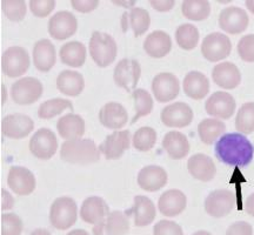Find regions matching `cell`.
<instances>
[{
	"label": "cell",
	"mask_w": 254,
	"mask_h": 235,
	"mask_svg": "<svg viewBox=\"0 0 254 235\" xmlns=\"http://www.w3.org/2000/svg\"><path fill=\"white\" fill-rule=\"evenodd\" d=\"M215 157L232 167H246L253 160L254 147L245 135L227 133L215 144Z\"/></svg>",
	"instance_id": "obj_1"
},
{
	"label": "cell",
	"mask_w": 254,
	"mask_h": 235,
	"mask_svg": "<svg viewBox=\"0 0 254 235\" xmlns=\"http://www.w3.org/2000/svg\"><path fill=\"white\" fill-rule=\"evenodd\" d=\"M60 157L65 163L88 165L100 159V151L90 139H77L65 141L60 148Z\"/></svg>",
	"instance_id": "obj_2"
},
{
	"label": "cell",
	"mask_w": 254,
	"mask_h": 235,
	"mask_svg": "<svg viewBox=\"0 0 254 235\" xmlns=\"http://www.w3.org/2000/svg\"><path fill=\"white\" fill-rule=\"evenodd\" d=\"M77 202L68 196H62L55 200L50 211V221L58 231H66L77 222Z\"/></svg>",
	"instance_id": "obj_3"
},
{
	"label": "cell",
	"mask_w": 254,
	"mask_h": 235,
	"mask_svg": "<svg viewBox=\"0 0 254 235\" xmlns=\"http://www.w3.org/2000/svg\"><path fill=\"white\" fill-rule=\"evenodd\" d=\"M117 43L110 34L94 32L90 40V53L92 59L99 67H107L117 58Z\"/></svg>",
	"instance_id": "obj_4"
},
{
	"label": "cell",
	"mask_w": 254,
	"mask_h": 235,
	"mask_svg": "<svg viewBox=\"0 0 254 235\" xmlns=\"http://www.w3.org/2000/svg\"><path fill=\"white\" fill-rule=\"evenodd\" d=\"M110 215L109 205L99 196H90L82 202L80 217L87 224L93 225L94 235H103L105 231V222Z\"/></svg>",
	"instance_id": "obj_5"
},
{
	"label": "cell",
	"mask_w": 254,
	"mask_h": 235,
	"mask_svg": "<svg viewBox=\"0 0 254 235\" xmlns=\"http://www.w3.org/2000/svg\"><path fill=\"white\" fill-rule=\"evenodd\" d=\"M30 65V55L24 47L12 46L2 53L1 69L8 78H18L25 74Z\"/></svg>",
	"instance_id": "obj_6"
},
{
	"label": "cell",
	"mask_w": 254,
	"mask_h": 235,
	"mask_svg": "<svg viewBox=\"0 0 254 235\" xmlns=\"http://www.w3.org/2000/svg\"><path fill=\"white\" fill-rule=\"evenodd\" d=\"M43 91V84L37 78L26 77L12 85L11 98L18 105H31L39 100Z\"/></svg>",
	"instance_id": "obj_7"
},
{
	"label": "cell",
	"mask_w": 254,
	"mask_h": 235,
	"mask_svg": "<svg viewBox=\"0 0 254 235\" xmlns=\"http://www.w3.org/2000/svg\"><path fill=\"white\" fill-rule=\"evenodd\" d=\"M231 51L232 44L230 38L218 32H213L206 36L201 44L202 56L211 62L226 59L231 55Z\"/></svg>",
	"instance_id": "obj_8"
},
{
	"label": "cell",
	"mask_w": 254,
	"mask_h": 235,
	"mask_svg": "<svg viewBox=\"0 0 254 235\" xmlns=\"http://www.w3.org/2000/svg\"><path fill=\"white\" fill-rule=\"evenodd\" d=\"M141 75L140 63L133 59H123L114 68L113 78L119 87L131 92L138 85Z\"/></svg>",
	"instance_id": "obj_9"
},
{
	"label": "cell",
	"mask_w": 254,
	"mask_h": 235,
	"mask_svg": "<svg viewBox=\"0 0 254 235\" xmlns=\"http://www.w3.org/2000/svg\"><path fill=\"white\" fill-rule=\"evenodd\" d=\"M58 149V139L49 128H40L34 133L30 141V151L41 160H49Z\"/></svg>",
	"instance_id": "obj_10"
},
{
	"label": "cell",
	"mask_w": 254,
	"mask_h": 235,
	"mask_svg": "<svg viewBox=\"0 0 254 235\" xmlns=\"http://www.w3.org/2000/svg\"><path fill=\"white\" fill-rule=\"evenodd\" d=\"M236 205V196L227 189H217L205 200V209L213 218H224L230 214Z\"/></svg>",
	"instance_id": "obj_11"
},
{
	"label": "cell",
	"mask_w": 254,
	"mask_h": 235,
	"mask_svg": "<svg viewBox=\"0 0 254 235\" xmlns=\"http://www.w3.org/2000/svg\"><path fill=\"white\" fill-rule=\"evenodd\" d=\"M152 91L159 103H168L179 95V79L172 73H159L152 81Z\"/></svg>",
	"instance_id": "obj_12"
},
{
	"label": "cell",
	"mask_w": 254,
	"mask_h": 235,
	"mask_svg": "<svg viewBox=\"0 0 254 235\" xmlns=\"http://www.w3.org/2000/svg\"><path fill=\"white\" fill-rule=\"evenodd\" d=\"M78 30L75 15L68 11H60L49 21V33L56 40H66Z\"/></svg>",
	"instance_id": "obj_13"
},
{
	"label": "cell",
	"mask_w": 254,
	"mask_h": 235,
	"mask_svg": "<svg viewBox=\"0 0 254 235\" xmlns=\"http://www.w3.org/2000/svg\"><path fill=\"white\" fill-rule=\"evenodd\" d=\"M33 128V120L26 114H8L1 120V133L9 139L26 138Z\"/></svg>",
	"instance_id": "obj_14"
},
{
	"label": "cell",
	"mask_w": 254,
	"mask_h": 235,
	"mask_svg": "<svg viewBox=\"0 0 254 235\" xmlns=\"http://www.w3.org/2000/svg\"><path fill=\"white\" fill-rule=\"evenodd\" d=\"M249 15L245 9L230 6L224 8L219 15V25L225 32L230 34H239L249 27Z\"/></svg>",
	"instance_id": "obj_15"
},
{
	"label": "cell",
	"mask_w": 254,
	"mask_h": 235,
	"mask_svg": "<svg viewBox=\"0 0 254 235\" xmlns=\"http://www.w3.org/2000/svg\"><path fill=\"white\" fill-rule=\"evenodd\" d=\"M236 99L227 92H215L206 100L205 110L207 114L220 119H230L236 112Z\"/></svg>",
	"instance_id": "obj_16"
},
{
	"label": "cell",
	"mask_w": 254,
	"mask_h": 235,
	"mask_svg": "<svg viewBox=\"0 0 254 235\" xmlns=\"http://www.w3.org/2000/svg\"><path fill=\"white\" fill-rule=\"evenodd\" d=\"M131 145L129 131H117L107 135L99 146V151L109 160L120 159Z\"/></svg>",
	"instance_id": "obj_17"
},
{
	"label": "cell",
	"mask_w": 254,
	"mask_h": 235,
	"mask_svg": "<svg viewBox=\"0 0 254 235\" xmlns=\"http://www.w3.org/2000/svg\"><path fill=\"white\" fill-rule=\"evenodd\" d=\"M7 185L15 194L20 196L30 195L36 188V177L27 168L13 166L9 168Z\"/></svg>",
	"instance_id": "obj_18"
},
{
	"label": "cell",
	"mask_w": 254,
	"mask_h": 235,
	"mask_svg": "<svg viewBox=\"0 0 254 235\" xmlns=\"http://www.w3.org/2000/svg\"><path fill=\"white\" fill-rule=\"evenodd\" d=\"M193 120V111L185 103H174L168 105L161 111V121L167 127L184 128Z\"/></svg>",
	"instance_id": "obj_19"
},
{
	"label": "cell",
	"mask_w": 254,
	"mask_h": 235,
	"mask_svg": "<svg viewBox=\"0 0 254 235\" xmlns=\"http://www.w3.org/2000/svg\"><path fill=\"white\" fill-rule=\"evenodd\" d=\"M187 199L182 190L168 189L159 198L158 207L165 217H177L186 208Z\"/></svg>",
	"instance_id": "obj_20"
},
{
	"label": "cell",
	"mask_w": 254,
	"mask_h": 235,
	"mask_svg": "<svg viewBox=\"0 0 254 235\" xmlns=\"http://www.w3.org/2000/svg\"><path fill=\"white\" fill-rule=\"evenodd\" d=\"M138 183L146 192H157L167 183L166 171L155 165L146 166L138 174Z\"/></svg>",
	"instance_id": "obj_21"
},
{
	"label": "cell",
	"mask_w": 254,
	"mask_h": 235,
	"mask_svg": "<svg viewBox=\"0 0 254 235\" xmlns=\"http://www.w3.org/2000/svg\"><path fill=\"white\" fill-rule=\"evenodd\" d=\"M187 170L190 176L195 177L196 180L211 181L217 174V167L211 158L205 154H194L187 161Z\"/></svg>",
	"instance_id": "obj_22"
},
{
	"label": "cell",
	"mask_w": 254,
	"mask_h": 235,
	"mask_svg": "<svg viewBox=\"0 0 254 235\" xmlns=\"http://www.w3.org/2000/svg\"><path fill=\"white\" fill-rule=\"evenodd\" d=\"M212 78L219 87L225 90H233L239 86L241 74L239 68L232 62H221L214 66L212 71Z\"/></svg>",
	"instance_id": "obj_23"
},
{
	"label": "cell",
	"mask_w": 254,
	"mask_h": 235,
	"mask_svg": "<svg viewBox=\"0 0 254 235\" xmlns=\"http://www.w3.org/2000/svg\"><path fill=\"white\" fill-rule=\"evenodd\" d=\"M99 120L101 125L109 129H119L126 125L128 114L123 105L118 103H109L100 109Z\"/></svg>",
	"instance_id": "obj_24"
},
{
	"label": "cell",
	"mask_w": 254,
	"mask_h": 235,
	"mask_svg": "<svg viewBox=\"0 0 254 235\" xmlns=\"http://www.w3.org/2000/svg\"><path fill=\"white\" fill-rule=\"evenodd\" d=\"M127 215H134V225L136 227H145L152 224L155 219V206L151 199L144 195H136L133 207L126 211Z\"/></svg>",
	"instance_id": "obj_25"
},
{
	"label": "cell",
	"mask_w": 254,
	"mask_h": 235,
	"mask_svg": "<svg viewBox=\"0 0 254 235\" xmlns=\"http://www.w3.org/2000/svg\"><path fill=\"white\" fill-rule=\"evenodd\" d=\"M172 49V39L165 31H154L148 34L144 43V50L152 58L159 59L167 56Z\"/></svg>",
	"instance_id": "obj_26"
},
{
	"label": "cell",
	"mask_w": 254,
	"mask_h": 235,
	"mask_svg": "<svg viewBox=\"0 0 254 235\" xmlns=\"http://www.w3.org/2000/svg\"><path fill=\"white\" fill-rule=\"evenodd\" d=\"M59 135L66 140H77L80 139L85 133V121L78 114H66L60 118L57 122Z\"/></svg>",
	"instance_id": "obj_27"
},
{
	"label": "cell",
	"mask_w": 254,
	"mask_h": 235,
	"mask_svg": "<svg viewBox=\"0 0 254 235\" xmlns=\"http://www.w3.org/2000/svg\"><path fill=\"white\" fill-rule=\"evenodd\" d=\"M57 53L53 44L49 39L37 41L33 49V61L38 71L49 72L56 65Z\"/></svg>",
	"instance_id": "obj_28"
},
{
	"label": "cell",
	"mask_w": 254,
	"mask_h": 235,
	"mask_svg": "<svg viewBox=\"0 0 254 235\" xmlns=\"http://www.w3.org/2000/svg\"><path fill=\"white\" fill-rule=\"evenodd\" d=\"M184 91L190 99L201 100L209 92V80L205 74L198 71H190L184 79Z\"/></svg>",
	"instance_id": "obj_29"
},
{
	"label": "cell",
	"mask_w": 254,
	"mask_h": 235,
	"mask_svg": "<svg viewBox=\"0 0 254 235\" xmlns=\"http://www.w3.org/2000/svg\"><path fill=\"white\" fill-rule=\"evenodd\" d=\"M151 17L150 13L144 8L134 7L129 12L124 13L122 18L123 30L127 31V28H131L135 37H140L150 28Z\"/></svg>",
	"instance_id": "obj_30"
},
{
	"label": "cell",
	"mask_w": 254,
	"mask_h": 235,
	"mask_svg": "<svg viewBox=\"0 0 254 235\" xmlns=\"http://www.w3.org/2000/svg\"><path fill=\"white\" fill-rule=\"evenodd\" d=\"M163 146L167 154L170 155V158L174 159V160L184 159L190 153V149L187 136L177 131L166 133V135L164 136Z\"/></svg>",
	"instance_id": "obj_31"
},
{
	"label": "cell",
	"mask_w": 254,
	"mask_h": 235,
	"mask_svg": "<svg viewBox=\"0 0 254 235\" xmlns=\"http://www.w3.org/2000/svg\"><path fill=\"white\" fill-rule=\"evenodd\" d=\"M57 87L63 94L77 97L85 87L84 77L75 71H63L57 78Z\"/></svg>",
	"instance_id": "obj_32"
},
{
	"label": "cell",
	"mask_w": 254,
	"mask_h": 235,
	"mask_svg": "<svg viewBox=\"0 0 254 235\" xmlns=\"http://www.w3.org/2000/svg\"><path fill=\"white\" fill-rule=\"evenodd\" d=\"M60 60L71 67H81L86 61V47L80 41H69L60 49Z\"/></svg>",
	"instance_id": "obj_33"
},
{
	"label": "cell",
	"mask_w": 254,
	"mask_h": 235,
	"mask_svg": "<svg viewBox=\"0 0 254 235\" xmlns=\"http://www.w3.org/2000/svg\"><path fill=\"white\" fill-rule=\"evenodd\" d=\"M226 131V125L218 119H205L199 123L198 134L206 145L214 144Z\"/></svg>",
	"instance_id": "obj_34"
},
{
	"label": "cell",
	"mask_w": 254,
	"mask_h": 235,
	"mask_svg": "<svg viewBox=\"0 0 254 235\" xmlns=\"http://www.w3.org/2000/svg\"><path fill=\"white\" fill-rule=\"evenodd\" d=\"M182 11L184 17L193 21L205 20L211 14V4L207 0H185Z\"/></svg>",
	"instance_id": "obj_35"
},
{
	"label": "cell",
	"mask_w": 254,
	"mask_h": 235,
	"mask_svg": "<svg viewBox=\"0 0 254 235\" xmlns=\"http://www.w3.org/2000/svg\"><path fill=\"white\" fill-rule=\"evenodd\" d=\"M199 31L194 25L183 24L177 28L176 39L180 49L190 51L195 49L199 43Z\"/></svg>",
	"instance_id": "obj_36"
},
{
	"label": "cell",
	"mask_w": 254,
	"mask_h": 235,
	"mask_svg": "<svg viewBox=\"0 0 254 235\" xmlns=\"http://www.w3.org/2000/svg\"><path fill=\"white\" fill-rule=\"evenodd\" d=\"M106 235H125L129 231V221L126 213L120 211L111 212L105 222Z\"/></svg>",
	"instance_id": "obj_37"
},
{
	"label": "cell",
	"mask_w": 254,
	"mask_h": 235,
	"mask_svg": "<svg viewBox=\"0 0 254 235\" xmlns=\"http://www.w3.org/2000/svg\"><path fill=\"white\" fill-rule=\"evenodd\" d=\"M73 110V105L69 100L67 99H60V98H57V99H51L47 100L45 103L40 105L39 110H38V117L40 119H52L56 116H58L65 110Z\"/></svg>",
	"instance_id": "obj_38"
},
{
	"label": "cell",
	"mask_w": 254,
	"mask_h": 235,
	"mask_svg": "<svg viewBox=\"0 0 254 235\" xmlns=\"http://www.w3.org/2000/svg\"><path fill=\"white\" fill-rule=\"evenodd\" d=\"M133 99H134L136 113L134 118H132L131 123H135L139 119L145 116H148L153 110V99H152L151 94L146 90H134L133 91Z\"/></svg>",
	"instance_id": "obj_39"
},
{
	"label": "cell",
	"mask_w": 254,
	"mask_h": 235,
	"mask_svg": "<svg viewBox=\"0 0 254 235\" xmlns=\"http://www.w3.org/2000/svg\"><path fill=\"white\" fill-rule=\"evenodd\" d=\"M236 128L244 134L254 132V103L244 104L238 111Z\"/></svg>",
	"instance_id": "obj_40"
},
{
	"label": "cell",
	"mask_w": 254,
	"mask_h": 235,
	"mask_svg": "<svg viewBox=\"0 0 254 235\" xmlns=\"http://www.w3.org/2000/svg\"><path fill=\"white\" fill-rule=\"evenodd\" d=\"M133 147L140 152H148L157 142V132L152 127H141L133 134Z\"/></svg>",
	"instance_id": "obj_41"
},
{
	"label": "cell",
	"mask_w": 254,
	"mask_h": 235,
	"mask_svg": "<svg viewBox=\"0 0 254 235\" xmlns=\"http://www.w3.org/2000/svg\"><path fill=\"white\" fill-rule=\"evenodd\" d=\"M1 8L6 18L14 23L23 20L27 11L26 2L24 0H2Z\"/></svg>",
	"instance_id": "obj_42"
},
{
	"label": "cell",
	"mask_w": 254,
	"mask_h": 235,
	"mask_svg": "<svg viewBox=\"0 0 254 235\" xmlns=\"http://www.w3.org/2000/svg\"><path fill=\"white\" fill-rule=\"evenodd\" d=\"M23 232V221L14 213H4L1 215V235H20Z\"/></svg>",
	"instance_id": "obj_43"
},
{
	"label": "cell",
	"mask_w": 254,
	"mask_h": 235,
	"mask_svg": "<svg viewBox=\"0 0 254 235\" xmlns=\"http://www.w3.org/2000/svg\"><path fill=\"white\" fill-rule=\"evenodd\" d=\"M238 53L246 62H254V34L243 37L238 44Z\"/></svg>",
	"instance_id": "obj_44"
},
{
	"label": "cell",
	"mask_w": 254,
	"mask_h": 235,
	"mask_svg": "<svg viewBox=\"0 0 254 235\" xmlns=\"http://www.w3.org/2000/svg\"><path fill=\"white\" fill-rule=\"evenodd\" d=\"M153 235H184L183 228L177 222L170 220H160L155 224Z\"/></svg>",
	"instance_id": "obj_45"
},
{
	"label": "cell",
	"mask_w": 254,
	"mask_h": 235,
	"mask_svg": "<svg viewBox=\"0 0 254 235\" xmlns=\"http://www.w3.org/2000/svg\"><path fill=\"white\" fill-rule=\"evenodd\" d=\"M56 7L55 0H31L30 8L36 17L45 18Z\"/></svg>",
	"instance_id": "obj_46"
},
{
	"label": "cell",
	"mask_w": 254,
	"mask_h": 235,
	"mask_svg": "<svg viewBox=\"0 0 254 235\" xmlns=\"http://www.w3.org/2000/svg\"><path fill=\"white\" fill-rule=\"evenodd\" d=\"M225 235H253V228L249 222L237 221L227 228Z\"/></svg>",
	"instance_id": "obj_47"
},
{
	"label": "cell",
	"mask_w": 254,
	"mask_h": 235,
	"mask_svg": "<svg viewBox=\"0 0 254 235\" xmlns=\"http://www.w3.org/2000/svg\"><path fill=\"white\" fill-rule=\"evenodd\" d=\"M71 4L75 11L81 12V13H88L98 7L99 1L98 0H72Z\"/></svg>",
	"instance_id": "obj_48"
},
{
	"label": "cell",
	"mask_w": 254,
	"mask_h": 235,
	"mask_svg": "<svg viewBox=\"0 0 254 235\" xmlns=\"http://www.w3.org/2000/svg\"><path fill=\"white\" fill-rule=\"evenodd\" d=\"M150 4L152 7L159 12H167L173 8L176 2H174V0H161V1L160 0H151Z\"/></svg>",
	"instance_id": "obj_49"
},
{
	"label": "cell",
	"mask_w": 254,
	"mask_h": 235,
	"mask_svg": "<svg viewBox=\"0 0 254 235\" xmlns=\"http://www.w3.org/2000/svg\"><path fill=\"white\" fill-rule=\"evenodd\" d=\"M1 193H2V209H8L13 207L14 205L13 198H12V196L9 195L5 189H1Z\"/></svg>",
	"instance_id": "obj_50"
},
{
	"label": "cell",
	"mask_w": 254,
	"mask_h": 235,
	"mask_svg": "<svg viewBox=\"0 0 254 235\" xmlns=\"http://www.w3.org/2000/svg\"><path fill=\"white\" fill-rule=\"evenodd\" d=\"M246 211L254 218V193L251 194L246 200Z\"/></svg>",
	"instance_id": "obj_51"
},
{
	"label": "cell",
	"mask_w": 254,
	"mask_h": 235,
	"mask_svg": "<svg viewBox=\"0 0 254 235\" xmlns=\"http://www.w3.org/2000/svg\"><path fill=\"white\" fill-rule=\"evenodd\" d=\"M31 235H52L47 230H44V228H38V230L33 231Z\"/></svg>",
	"instance_id": "obj_52"
},
{
	"label": "cell",
	"mask_w": 254,
	"mask_h": 235,
	"mask_svg": "<svg viewBox=\"0 0 254 235\" xmlns=\"http://www.w3.org/2000/svg\"><path fill=\"white\" fill-rule=\"evenodd\" d=\"M66 235H90V234H88L85 230H74V231H71Z\"/></svg>",
	"instance_id": "obj_53"
},
{
	"label": "cell",
	"mask_w": 254,
	"mask_h": 235,
	"mask_svg": "<svg viewBox=\"0 0 254 235\" xmlns=\"http://www.w3.org/2000/svg\"><path fill=\"white\" fill-rule=\"evenodd\" d=\"M246 6L251 12L254 14V0H246Z\"/></svg>",
	"instance_id": "obj_54"
},
{
	"label": "cell",
	"mask_w": 254,
	"mask_h": 235,
	"mask_svg": "<svg viewBox=\"0 0 254 235\" xmlns=\"http://www.w3.org/2000/svg\"><path fill=\"white\" fill-rule=\"evenodd\" d=\"M192 235H212V234L207 231H199V232H195V233Z\"/></svg>",
	"instance_id": "obj_55"
}]
</instances>
